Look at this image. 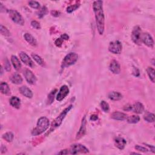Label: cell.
<instances>
[{
  "label": "cell",
  "instance_id": "cell-1",
  "mask_svg": "<svg viewBox=\"0 0 155 155\" xmlns=\"http://www.w3.org/2000/svg\"><path fill=\"white\" fill-rule=\"evenodd\" d=\"M102 4V1H95L93 4V9L95 13L96 26L100 35H102L104 34L105 27V18Z\"/></svg>",
  "mask_w": 155,
  "mask_h": 155
},
{
  "label": "cell",
  "instance_id": "cell-2",
  "mask_svg": "<svg viewBox=\"0 0 155 155\" xmlns=\"http://www.w3.org/2000/svg\"><path fill=\"white\" fill-rule=\"evenodd\" d=\"M50 122L48 118L46 117H41L38 119L36 127L32 132L33 136L40 135L46 132L49 126Z\"/></svg>",
  "mask_w": 155,
  "mask_h": 155
},
{
  "label": "cell",
  "instance_id": "cell-3",
  "mask_svg": "<svg viewBox=\"0 0 155 155\" xmlns=\"http://www.w3.org/2000/svg\"><path fill=\"white\" fill-rule=\"evenodd\" d=\"M73 107L72 105H70L67 108H66L64 110L60 113V115L58 116V117L54 120V121L52 122V124L51 125V128H50V132L53 131L55 128L60 126V125L62 124V122L64 120V119L65 118L67 114L69 113V112L70 110Z\"/></svg>",
  "mask_w": 155,
  "mask_h": 155
},
{
  "label": "cell",
  "instance_id": "cell-4",
  "mask_svg": "<svg viewBox=\"0 0 155 155\" xmlns=\"http://www.w3.org/2000/svg\"><path fill=\"white\" fill-rule=\"evenodd\" d=\"M78 59V55L75 53H70L67 55L62 60L61 66L62 68L68 67L74 64Z\"/></svg>",
  "mask_w": 155,
  "mask_h": 155
},
{
  "label": "cell",
  "instance_id": "cell-5",
  "mask_svg": "<svg viewBox=\"0 0 155 155\" xmlns=\"http://www.w3.org/2000/svg\"><path fill=\"white\" fill-rule=\"evenodd\" d=\"M8 12L9 17L14 23L21 25H23L24 24V19L18 12L15 10H9Z\"/></svg>",
  "mask_w": 155,
  "mask_h": 155
},
{
  "label": "cell",
  "instance_id": "cell-6",
  "mask_svg": "<svg viewBox=\"0 0 155 155\" xmlns=\"http://www.w3.org/2000/svg\"><path fill=\"white\" fill-rule=\"evenodd\" d=\"M89 150L88 148L80 144H75L72 145L70 147L69 153L72 154H77L80 153H88Z\"/></svg>",
  "mask_w": 155,
  "mask_h": 155
},
{
  "label": "cell",
  "instance_id": "cell-7",
  "mask_svg": "<svg viewBox=\"0 0 155 155\" xmlns=\"http://www.w3.org/2000/svg\"><path fill=\"white\" fill-rule=\"evenodd\" d=\"M141 35L142 32L141 27L138 25L135 26L132 33V39L134 43L138 45H140L141 43Z\"/></svg>",
  "mask_w": 155,
  "mask_h": 155
},
{
  "label": "cell",
  "instance_id": "cell-8",
  "mask_svg": "<svg viewBox=\"0 0 155 155\" xmlns=\"http://www.w3.org/2000/svg\"><path fill=\"white\" fill-rule=\"evenodd\" d=\"M122 44L119 41H112L109 44L108 50L113 54H120L122 51Z\"/></svg>",
  "mask_w": 155,
  "mask_h": 155
},
{
  "label": "cell",
  "instance_id": "cell-9",
  "mask_svg": "<svg viewBox=\"0 0 155 155\" xmlns=\"http://www.w3.org/2000/svg\"><path fill=\"white\" fill-rule=\"evenodd\" d=\"M141 42L147 46L153 48L154 46V41L152 36L148 33H144L141 35Z\"/></svg>",
  "mask_w": 155,
  "mask_h": 155
},
{
  "label": "cell",
  "instance_id": "cell-10",
  "mask_svg": "<svg viewBox=\"0 0 155 155\" xmlns=\"http://www.w3.org/2000/svg\"><path fill=\"white\" fill-rule=\"evenodd\" d=\"M24 76L25 80L30 84H35L36 82V78L35 75L29 69H26L24 70Z\"/></svg>",
  "mask_w": 155,
  "mask_h": 155
},
{
  "label": "cell",
  "instance_id": "cell-11",
  "mask_svg": "<svg viewBox=\"0 0 155 155\" xmlns=\"http://www.w3.org/2000/svg\"><path fill=\"white\" fill-rule=\"evenodd\" d=\"M69 93V88L67 86L64 85L62 86L60 89V91L56 96V100L58 101H62Z\"/></svg>",
  "mask_w": 155,
  "mask_h": 155
},
{
  "label": "cell",
  "instance_id": "cell-12",
  "mask_svg": "<svg viewBox=\"0 0 155 155\" xmlns=\"http://www.w3.org/2000/svg\"><path fill=\"white\" fill-rule=\"evenodd\" d=\"M19 57H20L21 60L25 65H27L31 68H34L35 67L34 62L32 61L31 58L27 55L26 53L24 52V51H21V52L19 53Z\"/></svg>",
  "mask_w": 155,
  "mask_h": 155
},
{
  "label": "cell",
  "instance_id": "cell-13",
  "mask_svg": "<svg viewBox=\"0 0 155 155\" xmlns=\"http://www.w3.org/2000/svg\"><path fill=\"white\" fill-rule=\"evenodd\" d=\"M86 125H87L86 116H84L82 119L81 125L80 130H79L78 132L77 133L76 137V139H79L84 136V134L86 133Z\"/></svg>",
  "mask_w": 155,
  "mask_h": 155
},
{
  "label": "cell",
  "instance_id": "cell-14",
  "mask_svg": "<svg viewBox=\"0 0 155 155\" xmlns=\"http://www.w3.org/2000/svg\"><path fill=\"white\" fill-rule=\"evenodd\" d=\"M109 69L114 74H119L121 72V66L119 63L116 60H112L110 64Z\"/></svg>",
  "mask_w": 155,
  "mask_h": 155
},
{
  "label": "cell",
  "instance_id": "cell-15",
  "mask_svg": "<svg viewBox=\"0 0 155 155\" xmlns=\"http://www.w3.org/2000/svg\"><path fill=\"white\" fill-rule=\"evenodd\" d=\"M131 110L135 113L141 114L144 111V107L142 103L138 102L134 103L133 105H132Z\"/></svg>",
  "mask_w": 155,
  "mask_h": 155
},
{
  "label": "cell",
  "instance_id": "cell-16",
  "mask_svg": "<svg viewBox=\"0 0 155 155\" xmlns=\"http://www.w3.org/2000/svg\"><path fill=\"white\" fill-rule=\"evenodd\" d=\"M126 144L127 142L123 138L118 137L115 139V146L120 150H123L126 145Z\"/></svg>",
  "mask_w": 155,
  "mask_h": 155
},
{
  "label": "cell",
  "instance_id": "cell-17",
  "mask_svg": "<svg viewBox=\"0 0 155 155\" xmlns=\"http://www.w3.org/2000/svg\"><path fill=\"white\" fill-rule=\"evenodd\" d=\"M127 117L128 116L126 114L119 112H115L111 115V118L112 119L118 121H124L125 119H127Z\"/></svg>",
  "mask_w": 155,
  "mask_h": 155
},
{
  "label": "cell",
  "instance_id": "cell-18",
  "mask_svg": "<svg viewBox=\"0 0 155 155\" xmlns=\"http://www.w3.org/2000/svg\"><path fill=\"white\" fill-rule=\"evenodd\" d=\"M19 92L26 98H32L33 97V93H32V90L26 86H23L19 88Z\"/></svg>",
  "mask_w": 155,
  "mask_h": 155
},
{
  "label": "cell",
  "instance_id": "cell-19",
  "mask_svg": "<svg viewBox=\"0 0 155 155\" xmlns=\"http://www.w3.org/2000/svg\"><path fill=\"white\" fill-rule=\"evenodd\" d=\"M25 40L29 44H30L31 46H36L37 45V42L36 40H35V38L32 36L31 34H29V33H26L24 35Z\"/></svg>",
  "mask_w": 155,
  "mask_h": 155
},
{
  "label": "cell",
  "instance_id": "cell-20",
  "mask_svg": "<svg viewBox=\"0 0 155 155\" xmlns=\"http://www.w3.org/2000/svg\"><path fill=\"white\" fill-rule=\"evenodd\" d=\"M10 79L11 82L13 84H21L23 82V78L21 76L17 73L13 74Z\"/></svg>",
  "mask_w": 155,
  "mask_h": 155
},
{
  "label": "cell",
  "instance_id": "cell-21",
  "mask_svg": "<svg viewBox=\"0 0 155 155\" xmlns=\"http://www.w3.org/2000/svg\"><path fill=\"white\" fill-rule=\"evenodd\" d=\"M11 62L12 63V65L15 68V69L17 71L19 70L21 68V64L18 60V58L15 56V55H12L11 57Z\"/></svg>",
  "mask_w": 155,
  "mask_h": 155
},
{
  "label": "cell",
  "instance_id": "cell-22",
  "mask_svg": "<svg viewBox=\"0 0 155 155\" xmlns=\"http://www.w3.org/2000/svg\"><path fill=\"white\" fill-rule=\"evenodd\" d=\"M10 104L14 108H19L21 106V101L16 96H12L10 99Z\"/></svg>",
  "mask_w": 155,
  "mask_h": 155
},
{
  "label": "cell",
  "instance_id": "cell-23",
  "mask_svg": "<svg viewBox=\"0 0 155 155\" xmlns=\"http://www.w3.org/2000/svg\"><path fill=\"white\" fill-rule=\"evenodd\" d=\"M0 90H1V92L4 95H10V89L6 82H2L1 83V84H0Z\"/></svg>",
  "mask_w": 155,
  "mask_h": 155
},
{
  "label": "cell",
  "instance_id": "cell-24",
  "mask_svg": "<svg viewBox=\"0 0 155 155\" xmlns=\"http://www.w3.org/2000/svg\"><path fill=\"white\" fill-rule=\"evenodd\" d=\"M108 98L113 101H119L122 98V95L118 92H112L108 94Z\"/></svg>",
  "mask_w": 155,
  "mask_h": 155
},
{
  "label": "cell",
  "instance_id": "cell-25",
  "mask_svg": "<svg viewBox=\"0 0 155 155\" xmlns=\"http://www.w3.org/2000/svg\"><path fill=\"white\" fill-rule=\"evenodd\" d=\"M127 121L130 124H136L140 121V118L139 116L137 115H132L130 116H128L127 118Z\"/></svg>",
  "mask_w": 155,
  "mask_h": 155
},
{
  "label": "cell",
  "instance_id": "cell-26",
  "mask_svg": "<svg viewBox=\"0 0 155 155\" xmlns=\"http://www.w3.org/2000/svg\"><path fill=\"white\" fill-rule=\"evenodd\" d=\"M147 74L148 75V76H149L150 78V80L153 82H154V79H155V76H154V73H155V71H154V69L152 67H148L147 69Z\"/></svg>",
  "mask_w": 155,
  "mask_h": 155
},
{
  "label": "cell",
  "instance_id": "cell-27",
  "mask_svg": "<svg viewBox=\"0 0 155 155\" xmlns=\"http://www.w3.org/2000/svg\"><path fill=\"white\" fill-rule=\"evenodd\" d=\"M14 138V135L12 132H7L3 135V138L8 143H11Z\"/></svg>",
  "mask_w": 155,
  "mask_h": 155
},
{
  "label": "cell",
  "instance_id": "cell-28",
  "mask_svg": "<svg viewBox=\"0 0 155 155\" xmlns=\"http://www.w3.org/2000/svg\"><path fill=\"white\" fill-rule=\"evenodd\" d=\"M47 13H48L47 8L46 7V6H43V7H42L41 8V9L38 12L37 15H38V16L39 18H42L46 14H47Z\"/></svg>",
  "mask_w": 155,
  "mask_h": 155
},
{
  "label": "cell",
  "instance_id": "cell-29",
  "mask_svg": "<svg viewBox=\"0 0 155 155\" xmlns=\"http://www.w3.org/2000/svg\"><path fill=\"white\" fill-rule=\"evenodd\" d=\"M144 119L148 122H154V115L152 113H147L144 116Z\"/></svg>",
  "mask_w": 155,
  "mask_h": 155
},
{
  "label": "cell",
  "instance_id": "cell-30",
  "mask_svg": "<svg viewBox=\"0 0 155 155\" xmlns=\"http://www.w3.org/2000/svg\"><path fill=\"white\" fill-rule=\"evenodd\" d=\"M0 32H1V34L3 36H9L10 35V32L9 30V29L6 27L4 26L2 24H1V25H0Z\"/></svg>",
  "mask_w": 155,
  "mask_h": 155
},
{
  "label": "cell",
  "instance_id": "cell-31",
  "mask_svg": "<svg viewBox=\"0 0 155 155\" xmlns=\"http://www.w3.org/2000/svg\"><path fill=\"white\" fill-rule=\"evenodd\" d=\"M32 56L34 58V60L39 64V65H40V66L44 65V61L41 56L36 54H32Z\"/></svg>",
  "mask_w": 155,
  "mask_h": 155
},
{
  "label": "cell",
  "instance_id": "cell-32",
  "mask_svg": "<svg viewBox=\"0 0 155 155\" xmlns=\"http://www.w3.org/2000/svg\"><path fill=\"white\" fill-rule=\"evenodd\" d=\"M101 108L102 109V110L104 111V112H108L109 110H110V107H109V105L107 102H106L104 101H102L101 102Z\"/></svg>",
  "mask_w": 155,
  "mask_h": 155
},
{
  "label": "cell",
  "instance_id": "cell-33",
  "mask_svg": "<svg viewBox=\"0 0 155 155\" xmlns=\"http://www.w3.org/2000/svg\"><path fill=\"white\" fill-rule=\"evenodd\" d=\"M80 5V4H74V5H72L69 6V7L67 8V12L72 13V12H74L77 9L79 8Z\"/></svg>",
  "mask_w": 155,
  "mask_h": 155
},
{
  "label": "cell",
  "instance_id": "cell-34",
  "mask_svg": "<svg viewBox=\"0 0 155 155\" xmlns=\"http://www.w3.org/2000/svg\"><path fill=\"white\" fill-rule=\"evenodd\" d=\"M29 4L32 8L35 9H38L40 7V4L37 1H30L29 2Z\"/></svg>",
  "mask_w": 155,
  "mask_h": 155
},
{
  "label": "cell",
  "instance_id": "cell-35",
  "mask_svg": "<svg viewBox=\"0 0 155 155\" xmlns=\"http://www.w3.org/2000/svg\"><path fill=\"white\" fill-rule=\"evenodd\" d=\"M56 90H53V91L51 92L49 94V95L48 96V103H49V104H51V103H52L53 101H54V96H55V95L56 93Z\"/></svg>",
  "mask_w": 155,
  "mask_h": 155
},
{
  "label": "cell",
  "instance_id": "cell-36",
  "mask_svg": "<svg viewBox=\"0 0 155 155\" xmlns=\"http://www.w3.org/2000/svg\"><path fill=\"white\" fill-rule=\"evenodd\" d=\"M31 25L32 27H33L34 29L39 30L41 29V25L39 23L38 21H32L31 22Z\"/></svg>",
  "mask_w": 155,
  "mask_h": 155
},
{
  "label": "cell",
  "instance_id": "cell-37",
  "mask_svg": "<svg viewBox=\"0 0 155 155\" xmlns=\"http://www.w3.org/2000/svg\"><path fill=\"white\" fill-rule=\"evenodd\" d=\"M135 149L137 150L138 151H139V152H148V149H147V148H145V147H143L142 146H140V145H136L135 147Z\"/></svg>",
  "mask_w": 155,
  "mask_h": 155
},
{
  "label": "cell",
  "instance_id": "cell-38",
  "mask_svg": "<svg viewBox=\"0 0 155 155\" xmlns=\"http://www.w3.org/2000/svg\"><path fill=\"white\" fill-rule=\"evenodd\" d=\"M4 69L6 70V71L8 72H9L11 70V67H10V64L9 63V61L8 59L5 60V63H4Z\"/></svg>",
  "mask_w": 155,
  "mask_h": 155
},
{
  "label": "cell",
  "instance_id": "cell-39",
  "mask_svg": "<svg viewBox=\"0 0 155 155\" xmlns=\"http://www.w3.org/2000/svg\"><path fill=\"white\" fill-rule=\"evenodd\" d=\"M63 41H64V40H63L60 37V38H58L57 40L55 41V45H56V46H58V47H60V46H61V45H62Z\"/></svg>",
  "mask_w": 155,
  "mask_h": 155
},
{
  "label": "cell",
  "instance_id": "cell-40",
  "mask_svg": "<svg viewBox=\"0 0 155 155\" xmlns=\"http://www.w3.org/2000/svg\"><path fill=\"white\" fill-rule=\"evenodd\" d=\"M133 74L135 76H139V71L137 68H134L133 70Z\"/></svg>",
  "mask_w": 155,
  "mask_h": 155
},
{
  "label": "cell",
  "instance_id": "cell-41",
  "mask_svg": "<svg viewBox=\"0 0 155 155\" xmlns=\"http://www.w3.org/2000/svg\"><path fill=\"white\" fill-rule=\"evenodd\" d=\"M131 109H132V105L130 104H128L124 107V110L125 111H130Z\"/></svg>",
  "mask_w": 155,
  "mask_h": 155
},
{
  "label": "cell",
  "instance_id": "cell-42",
  "mask_svg": "<svg viewBox=\"0 0 155 155\" xmlns=\"http://www.w3.org/2000/svg\"><path fill=\"white\" fill-rule=\"evenodd\" d=\"M61 38L63 40H68L69 39V36L66 34H64L62 35L61 36Z\"/></svg>",
  "mask_w": 155,
  "mask_h": 155
},
{
  "label": "cell",
  "instance_id": "cell-43",
  "mask_svg": "<svg viewBox=\"0 0 155 155\" xmlns=\"http://www.w3.org/2000/svg\"><path fill=\"white\" fill-rule=\"evenodd\" d=\"M0 4H1V8H0V11H1V12H8V10H6V9L5 8L4 6L3 5V4L0 3Z\"/></svg>",
  "mask_w": 155,
  "mask_h": 155
},
{
  "label": "cell",
  "instance_id": "cell-44",
  "mask_svg": "<svg viewBox=\"0 0 155 155\" xmlns=\"http://www.w3.org/2000/svg\"><path fill=\"white\" fill-rule=\"evenodd\" d=\"M98 119V116L97 115H92L91 117H90V119L92 120V121H96L97 119Z\"/></svg>",
  "mask_w": 155,
  "mask_h": 155
},
{
  "label": "cell",
  "instance_id": "cell-45",
  "mask_svg": "<svg viewBox=\"0 0 155 155\" xmlns=\"http://www.w3.org/2000/svg\"><path fill=\"white\" fill-rule=\"evenodd\" d=\"M69 152L68 151V150H61V152H60L58 154H69Z\"/></svg>",
  "mask_w": 155,
  "mask_h": 155
},
{
  "label": "cell",
  "instance_id": "cell-46",
  "mask_svg": "<svg viewBox=\"0 0 155 155\" xmlns=\"http://www.w3.org/2000/svg\"><path fill=\"white\" fill-rule=\"evenodd\" d=\"M51 14H52L53 16H56L55 15H57V16L60 15V12L58 11H54V12H51Z\"/></svg>",
  "mask_w": 155,
  "mask_h": 155
}]
</instances>
